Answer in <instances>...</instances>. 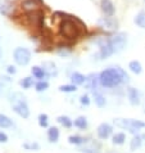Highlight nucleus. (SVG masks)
I'll return each mask as SVG.
<instances>
[{
  "label": "nucleus",
  "instance_id": "4468645a",
  "mask_svg": "<svg viewBox=\"0 0 145 153\" xmlns=\"http://www.w3.org/2000/svg\"><path fill=\"white\" fill-rule=\"evenodd\" d=\"M48 139H49V142H52V143L58 142V139H59V130L57 129V127H50V129L48 130Z\"/></svg>",
  "mask_w": 145,
  "mask_h": 153
},
{
  "label": "nucleus",
  "instance_id": "473e14b6",
  "mask_svg": "<svg viewBox=\"0 0 145 153\" xmlns=\"http://www.w3.org/2000/svg\"><path fill=\"white\" fill-rule=\"evenodd\" d=\"M5 142H8V137H7V134L0 133V143H5Z\"/></svg>",
  "mask_w": 145,
  "mask_h": 153
},
{
  "label": "nucleus",
  "instance_id": "1a4fd4ad",
  "mask_svg": "<svg viewBox=\"0 0 145 153\" xmlns=\"http://www.w3.org/2000/svg\"><path fill=\"white\" fill-rule=\"evenodd\" d=\"M100 8L105 16H113L114 14V5L110 0H101Z\"/></svg>",
  "mask_w": 145,
  "mask_h": 153
},
{
  "label": "nucleus",
  "instance_id": "f8f14e48",
  "mask_svg": "<svg viewBox=\"0 0 145 153\" xmlns=\"http://www.w3.org/2000/svg\"><path fill=\"white\" fill-rule=\"evenodd\" d=\"M129 99L132 105H138L140 103V97H139V93L136 89H134V88L129 89Z\"/></svg>",
  "mask_w": 145,
  "mask_h": 153
},
{
  "label": "nucleus",
  "instance_id": "6ab92c4d",
  "mask_svg": "<svg viewBox=\"0 0 145 153\" xmlns=\"http://www.w3.org/2000/svg\"><path fill=\"white\" fill-rule=\"evenodd\" d=\"M135 23L138 25L139 27L145 28V12H140V13L135 17Z\"/></svg>",
  "mask_w": 145,
  "mask_h": 153
},
{
  "label": "nucleus",
  "instance_id": "7c9ffc66",
  "mask_svg": "<svg viewBox=\"0 0 145 153\" xmlns=\"http://www.w3.org/2000/svg\"><path fill=\"white\" fill-rule=\"evenodd\" d=\"M23 147L26 148V149H39V144L37 143H33V144L26 143V144H23Z\"/></svg>",
  "mask_w": 145,
  "mask_h": 153
},
{
  "label": "nucleus",
  "instance_id": "6e6552de",
  "mask_svg": "<svg viewBox=\"0 0 145 153\" xmlns=\"http://www.w3.org/2000/svg\"><path fill=\"white\" fill-rule=\"evenodd\" d=\"M112 126L108 125V124H100L99 127H98V137L100 139H107L110 137L112 134Z\"/></svg>",
  "mask_w": 145,
  "mask_h": 153
},
{
  "label": "nucleus",
  "instance_id": "9d476101",
  "mask_svg": "<svg viewBox=\"0 0 145 153\" xmlns=\"http://www.w3.org/2000/svg\"><path fill=\"white\" fill-rule=\"evenodd\" d=\"M13 9H14V4L9 1V0H3V1H0V13L1 14L9 16Z\"/></svg>",
  "mask_w": 145,
  "mask_h": 153
},
{
  "label": "nucleus",
  "instance_id": "72a5a7b5",
  "mask_svg": "<svg viewBox=\"0 0 145 153\" xmlns=\"http://www.w3.org/2000/svg\"><path fill=\"white\" fill-rule=\"evenodd\" d=\"M7 71H8V74H16V68H14V67L13 66H8L7 67Z\"/></svg>",
  "mask_w": 145,
  "mask_h": 153
},
{
  "label": "nucleus",
  "instance_id": "a878e982",
  "mask_svg": "<svg viewBox=\"0 0 145 153\" xmlns=\"http://www.w3.org/2000/svg\"><path fill=\"white\" fill-rule=\"evenodd\" d=\"M59 90L64 91V93H73V91L77 90V88H76L75 84H72V85H62V86L59 88Z\"/></svg>",
  "mask_w": 145,
  "mask_h": 153
},
{
  "label": "nucleus",
  "instance_id": "412c9836",
  "mask_svg": "<svg viewBox=\"0 0 145 153\" xmlns=\"http://www.w3.org/2000/svg\"><path fill=\"white\" fill-rule=\"evenodd\" d=\"M75 126L78 127V129H81V130L86 129V127H87V121H86V118L82 117V116L78 117L77 120H75Z\"/></svg>",
  "mask_w": 145,
  "mask_h": 153
},
{
  "label": "nucleus",
  "instance_id": "2eb2a0df",
  "mask_svg": "<svg viewBox=\"0 0 145 153\" xmlns=\"http://www.w3.org/2000/svg\"><path fill=\"white\" fill-rule=\"evenodd\" d=\"M71 80L75 85H82L85 81H86V77H85L84 75L78 74V72H73L72 76H71Z\"/></svg>",
  "mask_w": 145,
  "mask_h": 153
},
{
  "label": "nucleus",
  "instance_id": "5701e85b",
  "mask_svg": "<svg viewBox=\"0 0 145 153\" xmlns=\"http://www.w3.org/2000/svg\"><path fill=\"white\" fill-rule=\"evenodd\" d=\"M94 99H95V104L99 108H103L105 105V98L101 94H94Z\"/></svg>",
  "mask_w": 145,
  "mask_h": 153
},
{
  "label": "nucleus",
  "instance_id": "ddd939ff",
  "mask_svg": "<svg viewBox=\"0 0 145 153\" xmlns=\"http://www.w3.org/2000/svg\"><path fill=\"white\" fill-rule=\"evenodd\" d=\"M42 68L45 70V72H46V75H48V76L57 75V68H55V65L53 62H44Z\"/></svg>",
  "mask_w": 145,
  "mask_h": 153
},
{
  "label": "nucleus",
  "instance_id": "0eeeda50",
  "mask_svg": "<svg viewBox=\"0 0 145 153\" xmlns=\"http://www.w3.org/2000/svg\"><path fill=\"white\" fill-rule=\"evenodd\" d=\"M98 25L101 27V28H105V30H109V31H114V30L118 28V22L116 18H113L112 16H108V17H103L98 21Z\"/></svg>",
  "mask_w": 145,
  "mask_h": 153
},
{
  "label": "nucleus",
  "instance_id": "c85d7f7f",
  "mask_svg": "<svg viewBox=\"0 0 145 153\" xmlns=\"http://www.w3.org/2000/svg\"><path fill=\"white\" fill-rule=\"evenodd\" d=\"M68 142L71 144H81V143H84V138L78 137V135H71L68 138Z\"/></svg>",
  "mask_w": 145,
  "mask_h": 153
},
{
  "label": "nucleus",
  "instance_id": "2f4dec72",
  "mask_svg": "<svg viewBox=\"0 0 145 153\" xmlns=\"http://www.w3.org/2000/svg\"><path fill=\"white\" fill-rule=\"evenodd\" d=\"M80 102H81V104H84V105H89V104H90V99H89L87 95H82V97H81Z\"/></svg>",
  "mask_w": 145,
  "mask_h": 153
},
{
  "label": "nucleus",
  "instance_id": "393cba45",
  "mask_svg": "<svg viewBox=\"0 0 145 153\" xmlns=\"http://www.w3.org/2000/svg\"><path fill=\"white\" fill-rule=\"evenodd\" d=\"M57 121L59 122V124H62L64 127H67V129L72 126V121L70 120V117H67V116H59Z\"/></svg>",
  "mask_w": 145,
  "mask_h": 153
},
{
  "label": "nucleus",
  "instance_id": "f257e3e1",
  "mask_svg": "<svg viewBox=\"0 0 145 153\" xmlns=\"http://www.w3.org/2000/svg\"><path fill=\"white\" fill-rule=\"evenodd\" d=\"M58 13L62 16V21L59 23V35L66 41L73 44L77 41L78 37L86 33V26L77 17L62 13V12H58Z\"/></svg>",
  "mask_w": 145,
  "mask_h": 153
},
{
  "label": "nucleus",
  "instance_id": "aec40b11",
  "mask_svg": "<svg viewBox=\"0 0 145 153\" xmlns=\"http://www.w3.org/2000/svg\"><path fill=\"white\" fill-rule=\"evenodd\" d=\"M141 146V137H139V135H136V137L132 138L131 140V144H130V148L132 151H136L138 148Z\"/></svg>",
  "mask_w": 145,
  "mask_h": 153
},
{
  "label": "nucleus",
  "instance_id": "7ed1b4c3",
  "mask_svg": "<svg viewBox=\"0 0 145 153\" xmlns=\"http://www.w3.org/2000/svg\"><path fill=\"white\" fill-rule=\"evenodd\" d=\"M10 103H12V107H13V111L17 114H19L21 117L27 118L30 116V109H28L26 98L21 93H13L10 95Z\"/></svg>",
  "mask_w": 145,
  "mask_h": 153
},
{
  "label": "nucleus",
  "instance_id": "cd10ccee",
  "mask_svg": "<svg viewBox=\"0 0 145 153\" xmlns=\"http://www.w3.org/2000/svg\"><path fill=\"white\" fill-rule=\"evenodd\" d=\"M19 84H21V86H22L23 89H28V88H31L33 85V80L31 77H26V79H23Z\"/></svg>",
  "mask_w": 145,
  "mask_h": 153
},
{
  "label": "nucleus",
  "instance_id": "f3484780",
  "mask_svg": "<svg viewBox=\"0 0 145 153\" xmlns=\"http://www.w3.org/2000/svg\"><path fill=\"white\" fill-rule=\"evenodd\" d=\"M31 72H32V75L35 76L36 79H44L45 76H48V75H46V72H45V70H44V68H41V67H37V66L32 67Z\"/></svg>",
  "mask_w": 145,
  "mask_h": 153
},
{
  "label": "nucleus",
  "instance_id": "4be33fe9",
  "mask_svg": "<svg viewBox=\"0 0 145 153\" xmlns=\"http://www.w3.org/2000/svg\"><path fill=\"white\" fill-rule=\"evenodd\" d=\"M125 140H126V135L123 133H118V134H116L113 137V143L117 144V146H121V144H123V143H125Z\"/></svg>",
  "mask_w": 145,
  "mask_h": 153
},
{
  "label": "nucleus",
  "instance_id": "39448f33",
  "mask_svg": "<svg viewBox=\"0 0 145 153\" xmlns=\"http://www.w3.org/2000/svg\"><path fill=\"white\" fill-rule=\"evenodd\" d=\"M13 57H14L16 63L19 66H26L30 63V61H31V53H30V50L26 48H17L14 50Z\"/></svg>",
  "mask_w": 145,
  "mask_h": 153
},
{
  "label": "nucleus",
  "instance_id": "f704fd0d",
  "mask_svg": "<svg viewBox=\"0 0 145 153\" xmlns=\"http://www.w3.org/2000/svg\"><path fill=\"white\" fill-rule=\"evenodd\" d=\"M0 54H1V50H0Z\"/></svg>",
  "mask_w": 145,
  "mask_h": 153
},
{
  "label": "nucleus",
  "instance_id": "a211bd4d",
  "mask_svg": "<svg viewBox=\"0 0 145 153\" xmlns=\"http://www.w3.org/2000/svg\"><path fill=\"white\" fill-rule=\"evenodd\" d=\"M129 68L134 72V74H136V75L141 74V71H143L141 65H140V62H138V61H131L130 65H129Z\"/></svg>",
  "mask_w": 145,
  "mask_h": 153
},
{
  "label": "nucleus",
  "instance_id": "423d86ee",
  "mask_svg": "<svg viewBox=\"0 0 145 153\" xmlns=\"http://www.w3.org/2000/svg\"><path fill=\"white\" fill-rule=\"evenodd\" d=\"M108 42L110 45H112V48L114 49V53H118L121 52V50H123V48L126 46V42H127V36L126 33H117L116 36L110 37V39L108 40Z\"/></svg>",
  "mask_w": 145,
  "mask_h": 153
},
{
  "label": "nucleus",
  "instance_id": "20e7f679",
  "mask_svg": "<svg viewBox=\"0 0 145 153\" xmlns=\"http://www.w3.org/2000/svg\"><path fill=\"white\" fill-rule=\"evenodd\" d=\"M114 124H116L118 127H122V129L129 130L130 133H132V134H136L140 129H141V127H145V122H141L139 120H125V118H117V120H114Z\"/></svg>",
  "mask_w": 145,
  "mask_h": 153
},
{
  "label": "nucleus",
  "instance_id": "b1692460",
  "mask_svg": "<svg viewBox=\"0 0 145 153\" xmlns=\"http://www.w3.org/2000/svg\"><path fill=\"white\" fill-rule=\"evenodd\" d=\"M87 81V88L90 89V90H94V89H96V76L95 75H90L89 77L86 79Z\"/></svg>",
  "mask_w": 145,
  "mask_h": 153
},
{
  "label": "nucleus",
  "instance_id": "dca6fc26",
  "mask_svg": "<svg viewBox=\"0 0 145 153\" xmlns=\"http://www.w3.org/2000/svg\"><path fill=\"white\" fill-rule=\"evenodd\" d=\"M12 126H13V121L5 114H0V127L7 129V127H12Z\"/></svg>",
  "mask_w": 145,
  "mask_h": 153
},
{
  "label": "nucleus",
  "instance_id": "9b49d317",
  "mask_svg": "<svg viewBox=\"0 0 145 153\" xmlns=\"http://www.w3.org/2000/svg\"><path fill=\"white\" fill-rule=\"evenodd\" d=\"M112 54H114V49L112 48V45H110L108 41L100 46V57L101 58H108L112 56Z\"/></svg>",
  "mask_w": 145,
  "mask_h": 153
},
{
  "label": "nucleus",
  "instance_id": "bb28decb",
  "mask_svg": "<svg viewBox=\"0 0 145 153\" xmlns=\"http://www.w3.org/2000/svg\"><path fill=\"white\" fill-rule=\"evenodd\" d=\"M35 88H36L37 91H44V90H46V89L49 88V82L48 81H44V80H41V81H39V82L35 85Z\"/></svg>",
  "mask_w": 145,
  "mask_h": 153
},
{
  "label": "nucleus",
  "instance_id": "c756f323",
  "mask_svg": "<svg viewBox=\"0 0 145 153\" xmlns=\"http://www.w3.org/2000/svg\"><path fill=\"white\" fill-rule=\"evenodd\" d=\"M39 125L41 127H48V114L41 113L39 116Z\"/></svg>",
  "mask_w": 145,
  "mask_h": 153
},
{
  "label": "nucleus",
  "instance_id": "f03ea898",
  "mask_svg": "<svg viewBox=\"0 0 145 153\" xmlns=\"http://www.w3.org/2000/svg\"><path fill=\"white\" fill-rule=\"evenodd\" d=\"M99 82L105 88H114L122 82H129V75L121 67H113L99 75Z\"/></svg>",
  "mask_w": 145,
  "mask_h": 153
}]
</instances>
